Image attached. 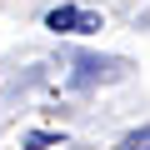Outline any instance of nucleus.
<instances>
[{"mask_svg":"<svg viewBox=\"0 0 150 150\" xmlns=\"http://www.w3.org/2000/svg\"><path fill=\"white\" fill-rule=\"evenodd\" d=\"M120 150H150V125L145 130H135V135H125V145Z\"/></svg>","mask_w":150,"mask_h":150,"instance_id":"3","label":"nucleus"},{"mask_svg":"<svg viewBox=\"0 0 150 150\" xmlns=\"http://www.w3.org/2000/svg\"><path fill=\"white\" fill-rule=\"evenodd\" d=\"M75 85H95V80H115L120 60H100V55H75Z\"/></svg>","mask_w":150,"mask_h":150,"instance_id":"2","label":"nucleus"},{"mask_svg":"<svg viewBox=\"0 0 150 150\" xmlns=\"http://www.w3.org/2000/svg\"><path fill=\"white\" fill-rule=\"evenodd\" d=\"M45 25L60 30V35H90V30H100V15L95 10H75V5H55L45 15Z\"/></svg>","mask_w":150,"mask_h":150,"instance_id":"1","label":"nucleus"}]
</instances>
